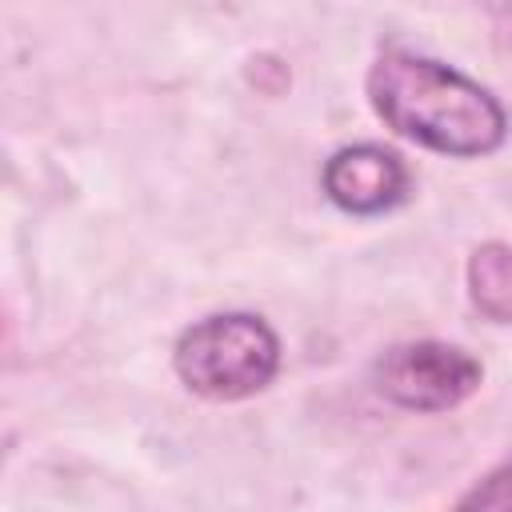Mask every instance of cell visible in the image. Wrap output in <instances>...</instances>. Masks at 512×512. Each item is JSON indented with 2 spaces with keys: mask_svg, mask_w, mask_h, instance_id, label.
I'll return each mask as SVG.
<instances>
[{
  "mask_svg": "<svg viewBox=\"0 0 512 512\" xmlns=\"http://www.w3.org/2000/svg\"><path fill=\"white\" fill-rule=\"evenodd\" d=\"M320 188L348 216H384L396 204H404L412 188V172L396 148L360 140L336 148L324 160Z\"/></svg>",
  "mask_w": 512,
  "mask_h": 512,
  "instance_id": "277c9868",
  "label": "cell"
},
{
  "mask_svg": "<svg viewBox=\"0 0 512 512\" xmlns=\"http://www.w3.org/2000/svg\"><path fill=\"white\" fill-rule=\"evenodd\" d=\"M280 360V336L256 312H212L188 324L172 348L180 384L216 404H236L264 392L276 380Z\"/></svg>",
  "mask_w": 512,
  "mask_h": 512,
  "instance_id": "7a4b0ae2",
  "label": "cell"
},
{
  "mask_svg": "<svg viewBox=\"0 0 512 512\" xmlns=\"http://www.w3.org/2000/svg\"><path fill=\"white\" fill-rule=\"evenodd\" d=\"M364 92L384 128L440 156L476 160L508 140V112L496 92L436 56L384 48L364 76Z\"/></svg>",
  "mask_w": 512,
  "mask_h": 512,
  "instance_id": "6da1fadb",
  "label": "cell"
},
{
  "mask_svg": "<svg viewBox=\"0 0 512 512\" xmlns=\"http://www.w3.org/2000/svg\"><path fill=\"white\" fill-rule=\"evenodd\" d=\"M448 512H512V456L484 472Z\"/></svg>",
  "mask_w": 512,
  "mask_h": 512,
  "instance_id": "8992f818",
  "label": "cell"
},
{
  "mask_svg": "<svg viewBox=\"0 0 512 512\" xmlns=\"http://www.w3.org/2000/svg\"><path fill=\"white\" fill-rule=\"evenodd\" d=\"M472 308L492 324H512V244L488 240L472 248L464 268Z\"/></svg>",
  "mask_w": 512,
  "mask_h": 512,
  "instance_id": "5b68a950",
  "label": "cell"
},
{
  "mask_svg": "<svg viewBox=\"0 0 512 512\" xmlns=\"http://www.w3.org/2000/svg\"><path fill=\"white\" fill-rule=\"evenodd\" d=\"M484 384V364L448 340H404L376 356L372 388L404 412H452Z\"/></svg>",
  "mask_w": 512,
  "mask_h": 512,
  "instance_id": "3957f363",
  "label": "cell"
}]
</instances>
